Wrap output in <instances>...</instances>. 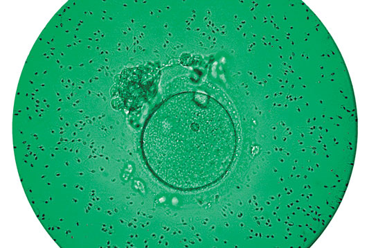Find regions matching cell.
Returning <instances> with one entry per match:
<instances>
[{
  "label": "cell",
  "mask_w": 369,
  "mask_h": 248,
  "mask_svg": "<svg viewBox=\"0 0 369 248\" xmlns=\"http://www.w3.org/2000/svg\"><path fill=\"white\" fill-rule=\"evenodd\" d=\"M145 163L161 183L181 191L220 180L235 152L236 134L228 111L197 91L174 94L153 112L144 127Z\"/></svg>",
  "instance_id": "cell-1"
}]
</instances>
